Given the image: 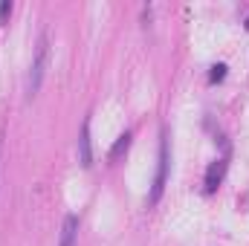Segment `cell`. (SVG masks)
Segmentation results:
<instances>
[{
	"label": "cell",
	"mask_w": 249,
	"mask_h": 246,
	"mask_svg": "<svg viewBox=\"0 0 249 246\" xmlns=\"http://www.w3.org/2000/svg\"><path fill=\"white\" fill-rule=\"evenodd\" d=\"M0 165H3V136H0Z\"/></svg>",
	"instance_id": "9"
},
{
	"label": "cell",
	"mask_w": 249,
	"mask_h": 246,
	"mask_svg": "<svg viewBox=\"0 0 249 246\" xmlns=\"http://www.w3.org/2000/svg\"><path fill=\"white\" fill-rule=\"evenodd\" d=\"M130 139H133V133H130V130H124L122 136H119V139H116V142L110 145V154H107V157H110V159H119L124 151L130 148Z\"/></svg>",
	"instance_id": "6"
},
{
	"label": "cell",
	"mask_w": 249,
	"mask_h": 246,
	"mask_svg": "<svg viewBox=\"0 0 249 246\" xmlns=\"http://www.w3.org/2000/svg\"><path fill=\"white\" fill-rule=\"evenodd\" d=\"M78 162L81 168L93 165V142H90V119H84L81 124V136H78Z\"/></svg>",
	"instance_id": "4"
},
{
	"label": "cell",
	"mask_w": 249,
	"mask_h": 246,
	"mask_svg": "<svg viewBox=\"0 0 249 246\" xmlns=\"http://www.w3.org/2000/svg\"><path fill=\"white\" fill-rule=\"evenodd\" d=\"M9 15H12V3H9V0H0V23H3Z\"/></svg>",
	"instance_id": "8"
},
{
	"label": "cell",
	"mask_w": 249,
	"mask_h": 246,
	"mask_svg": "<svg viewBox=\"0 0 249 246\" xmlns=\"http://www.w3.org/2000/svg\"><path fill=\"white\" fill-rule=\"evenodd\" d=\"M247 29H249V18H247Z\"/></svg>",
	"instance_id": "10"
},
{
	"label": "cell",
	"mask_w": 249,
	"mask_h": 246,
	"mask_svg": "<svg viewBox=\"0 0 249 246\" xmlns=\"http://www.w3.org/2000/svg\"><path fill=\"white\" fill-rule=\"evenodd\" d=\"M47 64H50V35L41 32L38 38V47H35V58L29 67V75H26V99H35L41 84H44V75H47Z\"/></svg>",
	"instance_id": "1"
},
{
	"label": "cell",
	"mask_w": 249,
	"mask_h": 246,
	"mask_svg": "<svg viewBox=\"0 0 249 246\" xmlns=\"http://www.w3.org/2000/svg\"><path fill=\"white\" fill-rule=\"evenodd\" d=\"M168 165H171V157H168V127L160 130V159H157V174H154V185H151V194H148V206H157L165 183H168Z\"/></svg>",
	"instance_id": "2"
},
{
	"label": "cell",
	"mask_w": 249,
	"mask_h": 246,
	"mask_svg": "<svg viewBox=\"0 0 249 246\" xmlns=\"http://www.w3.org/2000/svg\"><path fill=\"white\" fill-rule=\"evenodd\" d=\"M78 241V214H67L61 226V238H58V246H75Z\"/></svg>",
	"instance_id": "5"
},
{
	"label": "cell",
	"mask_w": 249,
	"mask_h": 246,
	"mask_svg": "<svg viewBox=\"0 0 249 246\" xmlns=\"http://www.w3.org/2000/svg\"><path fill=\"white\" fill-rule=\"evenodd\" d=\"M226 159H229V157H220L217 162H212V165H209L206 180H203V191H206V194H214V191H217V185L223 183V174H226V165H229Z\"/></svg>",
	"instance_id": "3"
},
{
	"label": "cell",
	"mask_w": 249,
	"mask_h": 246,
	"mask_svg": "<svg viewBox=\"0 0 249 246\" xmlns=\"http://www.w3.org/2000/svg\"><path fill=\"white\" fill-rule=\"evenodd\" d=\"M223 78H226V64H212V70H209V81L217 84V81H223Z\"/></svg>",
	"instance_id": "7"
}]
</instances>
